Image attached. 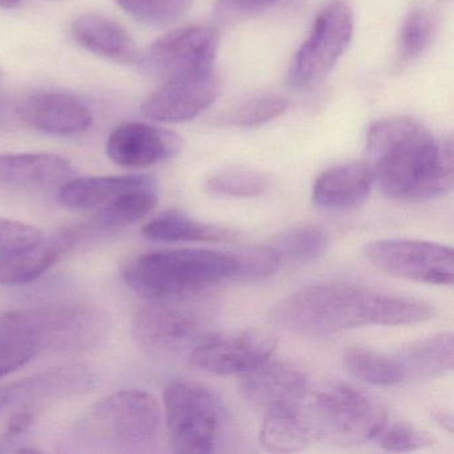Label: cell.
<instances>
[{
  "instance_id": "52a82bcc",
  "label": "cell",
  "mask_w": 454,
  "mask_h": 454,
  "mask_svg": "<svg viewBox=\"0 0 454 454\" xmlns=\"http://www.w3.org/2000/svg\"><path fill=\"white\" fill-rule=\"evenodd\" d=\"M219 41L216 28L208 26L177 28L153 42L137 63L161 84L211 75Z\"/></svg>"
},
{
  "instance_id": "277c9868",
  "label": "cell",
  "mask_w": 454,
  "mask_h": 454,
  "mask_svg": "<svg viewBox=\"0 0 454 454\" xmlns=\"http://www.w3.org/2000/svg\"><path fill=\"white\" fill-rule=\"evenodd\" d=\"M161 419L163 411L155 395L126 389L94 403L79 421L78 433L98 448L134 450L155 442Z\"/></svg>"
},
{
  "instance_id": "30bf717a",
  "label": "cell",
  "mask_w": 454,
  "mask_h": 454,
  "mask_svg": "<svg viewBox=\"0 0 454 454\" xmlns=\"http://www.w3.org/2000/svg\"><path fill=\"white\" fill-rule=\"evenodd\" d=\"M364 254L377 270L395 278L430 286L453 284L454 254L450 247L413 239H387L368 244Z\"/></svg>"
},
{
  "instance_id": "1f68e13d",
  "label": "cell",
  "mask_w": 454,
  "mask_h": 454,
  "mask_svg": "<svg viewBox=\"0 0 454 454\" xmlns=\"http://www.w3.org/2000/svg\"><path fill=\"white\" fill-rule=\"evenodd\" d=\"M127 14L153 27H167L182 20L193 0H115Z\"/></svg>"
},
{
  "instance_id": "ffe728a7",
  "label": "cell",
  "mask_w": 454,
  "mask_h": 454,
  "mask_svg": "<svg viewBox=\"0 0 454 454\" xmlns=\"http://www.w3.org/2000/svg\"><path fill=\"white\" fill-rule=\"evenodd\" d=\"M374 179L365 161L340 164L324 171L312 188L316 207L331 211L361 206L371 193Z\"/></svg>"
},
{
  "instance_id": "f546056e",
  "label": "cell",
  "mask_w": 454,
  "mask_h": 454,
  "mask_svg": "<svg viewBox=\"0 0 454 454\" xmlns=\"http://www.w3.org/2000/svg\"><path fill=\"white\" fill-rule=\"evenodd\" d=\"M434 33L435 20L429 12L419 9L411 12L401 28L395 67L400 71L419 59L429 49Z\"/></svg>"
},
{
  "instance_id": "f1b7e54d",
  "label": "cell",
  "mask_w": 454,
  "mask_h": 454,
  "mask_svg": "<svg viewBox=\"0 0 454 454\" xmlns=\"http://www.w3.org/2000/svg\"><path fill=\"white\" fill-rule=\"evenodd\" d=\"M328 246V236L317 225H297L273 239L272 247L280 260L309 262L318 259Z\"/></svg>"
},
{
  "instance_id": "9c48e42d",
  "label": "cell",
  "mask_w": 454,
  "mask_h": 454,
  "mask_svg": "<svg viewBox=\"0 0 454 454\" xmlns=\"http://www.w3.org/2000/svg\"><path fill=\"white\" fill-rule=\"evenodd\" d=\"M353 14L344 2H334L313 23L307 41L294 57L288 74L292 89L304 90L328 75L349 44Z\"/></svg>"
},
{
  "instance_id": "7a4b0ae2",
  "label": "cell",
  "mask_w": 454,
  "mask_h": 454,
  "mask_svg": "<svg viewBox=\"0 0 454 454\" xmlns=\"http://www.w3.org/2000/svg\"><path fill=\"white\" fill-rule=\"evenodd\" d=\"M365 155L374 182L393 200H432L453 188L451 140L435 137L413 119L372 124Z\"/></svg>"
},
{
  "instance_id": "9a60e30c",
  "label": "cell",
  "mask_w": 454,
  "mask_h": 454,
  "mask_svg": "<svg viewBox=\"0 0 454 454\" xmlns=\"http://www.w3.org/2000/svg\"><path fill=\"white\" fill-rule=\"evenodd\" d=\"M179 135L145 123H126L108 137L107 155L126 168H145L174 158L182 150Z\"/></svg>"
},
{
  "instance_id": "e575fe53",
  "label": "cell",
  "mask_w": 454,
  "mask_h": 454,
  "mask_svg": "<svg viewBox=\"0 0 454 454\" xmlns=\"http://www.w3.org/2000/svg\"><path fill=\"white\" fill-rule=\"evenodd\" d=\"M239 268L235 276L238 283H256L278 272L280 257L270 246L248 247L235 252Z\"/></svg>"
},
{
  "instance_id": "4fadbf2b",
  "label": "cell",
  "mask_w": 454,
  "mask_h": 454,
  "mask_svg": "<svg viewBox=\"0 0 454 454\" xmlns=\"http://www.w3.org/2000/svg\"><path fill=\"white\" fill-rule=\"evenodd\" d=\"M94 385L95 376L86 366L65 365L47 369L34 376L0 385V414L26 403L70 397L87 392Z\"/></svg>"
},
{
  "instance_id": "d6a6232c",
  "label": "cell",
  "mask_w": 454,
  "mask_h": 454,
  "mask_svg": "<svg viewBox=\"0 0 454 454\" xmlns=\"http://www.w3.org/2000/svg\"><path fill=\"white\" fill-rule=\"evenodd\" d=\"M288 102L278 95L254 98L233 108L220 119L222 124L233 127H257L283 115Z\"/></svg>"
},
{
  "instance_id": "d4e9b609",
  "label": "cell",
  "mask_w": 454,
  "mask_h": 454,
  "mask_svg": "<svg viewBox=\"0 0 454 454\" xmlns=\"http://www.w3.org/2000/svg\"><path fill=\"white\" fill-rule=\"evenodd\" d=\"M143 236L148 240L195 241V243H227L240 239V232L224 225L209 224L192 219L184 212L171 209L143 225Z\"/></svg>"
},
{
  "instance_id": "8992f818",
  "label": "cell",
  "mask_w": 454,
  "mask_h": 454,
  "mask_svg": "<svg viewBox=\"0 0 454 454\" xmlns=\"http://www.w3.org/2000/svg\"><path fill=\"white\" fill-rule=\"evenodd\" d=\"M164 417L175 453H212L227 429V409L219 395L204 385L184 380L166 387Z\"/></svg>"
},
{
  "instance_id": "7402d4cb",
  "label": "cell",
  "mask_w": 454,
  "mask_h": 454,
  "mask_svg": "<svg viewBox=\"0 0 454 454\" xmlns=\"http://www.w3.org/2000/svg\"><path fill=\"white\" fill-rule=\"evenodd\" d=\"M43 352L33 310L0 313V379Z\"/></svg>"
},
{
  "instance_id": "836d02e7",
  "label": "cell",
  "mask_w": 454,
  "mask_h": 454,
  "mask_svg": "<svg viewBox=\"0 0 454 454\" xmlns=\"http://www.w3.org/2000/svg\"><path fill=\"white\" fill-rule=\"evenodd\" d=\"M373 441L384 450L408 453L432 445L433 438L424 430L403 419H387Z\"/></svg>"
},
{
  "instance_id": "5bb4252c",
  "label": "cell",
  "mask_w": 454,
  "mask_h": 454,
  "mask_svg": "<svg viewBox=\"0 0 454 454\" xmlns=\"http://www.w3.org/2000/svg\"><path fill=\"white\" fill-rule=\"evenodd\" d=\"M219 79L216 74L200 78L163 83L142 105V113L151 121L182 123L192 121L216 99Z\"/></svg>"
},
{
  "instance_id": "e0dca14e",
  "label": "cell",
  "mask_w": 454,
  "mask_h": 454,
  "mask_svg": "<svg viewBox=\"0 0 454 454\" xmlns=\"http://www.w3.org/2000/svg\"><path fill=\"white\" fill-rule=\"evenodd\" d=\"M239 389L254 408L270 409L301 403L309 392L307 377L286 363H270L240 374Z\"/></svg>"
},
{
  "instance_id": "d590c367",
  "label": "cell",
  "mask_w": 454,
  "mask_h": 454,
  "mask_svg": "<svg viewBox=\"0 0 454 454\" xmlns=\"http://www.w3.org/2000/svg\"><path fill=\"white\" fill-rule=\"evenodd\" d=\"M43 236L41 230L25 223L0 219V260L25 251Z\"/></svg>"
},
{
  "instance_id": "44dd1931",
  "label": "cell",
  "mask_w": 454,
  "mask_h": 454,
  "mask_svg": "<svg viewBox=\"0 0 454 454\" xmlns=\"http://www.w3.org/2000/svg\"><path fill=\"white\" fill-rule=\"evenodd\" d=\"M74 41L87 51L116 63H137V51L134 38L113 18L102 14H83L71 25Z\"/></svg>"
},
{
  "instance_id": "ab89813d",
  "label": "cell",
  "mask_w": 454,
  "mask_h": 454,
  "mask_svg": "<svg viewBox=\"0 0 454 454\" xmlns=\"http://www.w3.org/2000/svg\"><path fill=\"white\" fill-rule=\"evenodd\" d=\"M20 4V0H0V7H4V9H15Z\"/></svg>"
},
{
  "instance_id": "5b68a950",
  "label": "cell",
  "mask_w": 454,
  "mask_h": 454,
  "mask_svg": "<svg viewBox=\"0 0 454 454\" xmlns=\"http://www.w3.org/2000/svg\"><path fill=\"white\" fill-rule=\"evenodd\" d=\"M304 408L316 441L339 446L373 441L389 419L387 409L373 395L339 382L308 392Z\"/></svg>"
},
{
  "instance_id": "cb8c5ba5",
  "label": "cell",
  "mask_w": 454,
  "mask_h": 454,
  "mask_svg": "<svg viewBox=\"0 0 454 454\" xmlns=\"http://www.w3.org/2000/svg\"><path fill=\"white\" fill-rule=\"evenodd\" d=\"M453 334L450 332L416 340L397 350L405 381L437 379L453 371Z\"/></svg>"
},
{
  "instance_id": "484cf974",
  "label": "cell",
  "mask_w": 454,
  "mask_h": 454,
  "mask_svg": "<svg viewBox=\"0 0 454 454\" xmlns=\"http://www.w3.org/2000/svg\"><path fill=\"white\" fill-rule=\"evenodd\" d=\"M148 176L150 175H126L68 180L60 188L59 201L68 209L98 211L127 191L142 184Z\"/></svg>"
},
{
  "instance_id": "ac0fdd59",
  "label": "cell",
  "mask_w": 454,
  "mask_h": 454,
  "mask_svg": "<svg viewBox=\"0 0 454 454\" xmlns=\"http://www.w3.org/2000/svg\"><path fill=\"white\" fill-rule=\"evenodd\" d=\"M84 228H63L42 236L35 244L0 260V286H26L38 280L83 238Z\"/></svg>"
},
{
  "instance_id": "f35d334b",
  "label": "cell",
  "mask_w": 454,
  "mask_h": 454,
  "mask_svg": "<svg viewBox=\"0 0 454 454\" xmlns=\"http://www.w3.org/2000/svg\"><path fill=\"white\" fill-rule=\"evenodd\" d=\"M435 419H437L438 424L442 425L448 432H453V417L449 411H441Z\"/></svg>"
},
{
  "instance_id": "7c38bea8",
  "label": "cell",
  "mask_w": 454,
  "mask_h": 454,
  "mask_svg": "<svg viewBox=\"0 0 454 454\" xmlns=\"http://www.w3.org/2000/svg\"><path fill=\"white\" fill-rule=\"evenodd\" d=\"M43 350L83 352L105 341L110 329L107 315L84 305H58L33 310Z\"/></svg>"
},
{
  "instance_id": "6da1fadb",
  "label": "cell",
  "mask_w": 454,
  "mask_h": 454,
  "mask_svg": "<svg viewBox=\"0 0 454 454\" xmlns=\"http://www.w3.org/2000/svg\"><path fill=\"white\" fill-rule=\"evenodd\" d=\"M435 316L429 302L347 283L305 286L270 309V323L299 336L324 337L369 325L425 323Z\"/></svg>"
},
{
  "instance_id": "74e56055",
  "label": "cell",
  "mask_w": 454,
  "mask_h": 454,
  "mask_svg": "<svg viewBox=\"0 0 454 454\" xmlns=\"http://www.w3.org/2000/svg\"><path fill=\"white\" fill-rule=\"evenodd\" d=\"M36 414H38V403H26V405L20 406L15 413L10 417L6 430L0 438V445L2 443L7 445V443L25 434L33 427Z\"/></svg>"
},
{
  "instance_id": "8d00e7d4",
  "label": "cell",
  "mask_w": 454,
  "mask_h": 454,
  "mask_svg": "<svg viewBox=\"0 0 454 454\" xmlns=\"http://www.w3.org/2000/svg\"><path fill=\"white\" fill-rule=\"evenodd\" d=\"M276 2L278 0H217L215 18L224 25L239 22L264 12Z\"/></svg>"
},
{
  "instance_id": "2e32d148",
  "label": "cell",
  "mask_w": 454,
  "mask_h": 454,
  "mask_svg": "<svg viewBox=\"0 0 454 454\" xmlns=\"http://www.w3.org/2000/svg\"><path fill=\"white\" fill-rule=\"evenodd\" d=\"M17 114L31 129L50 135H75L92 126L91 111L78 98L58 91H42L26 97Z\"/></svg>"
},
{
  "instance_id": "4dcf8cb0",
  "label": "cell",
  "mask_w": 454,
  "mask_h": 454,
  "mask_svg": "<svg viewBox=\"0 0 454 454\" xmlns=\"http://www.w3.org/2000/svg\"><path fill=\"white\" fill-rule=\"evenodd\" d=\"M270 184L262 172L251 168H227L209 175L204 183L207 192L227 198H254Z\"/></svg>"
},
{
  "instance_id": "d6986e66",
  "label": "cell",
  "mask_w": 454,
  "mask_h": 454,
  "mask_svg": "<svg viewBox=\"0 0 454 454\" xmlns=\"http://www.w3.org/2000/svg\"><path fill=\"white\" fill-rule=\"evenodd\" d=\"M73 175L67 159L54 153L0 155V185L36 191L65 184Z\"/></svg>"
},
{
  "instance_id": "8fae6325",
  "label": "cell",
  "mask_w": 454,
  "mask_h": 454,
  "mask_svg": "<svg viewBox=\"0 0 454 454\" xmlns=\"http://www.w3.org/2000/svg\"><path fill=\"white\" fill-rule=\"evenodd\" d=\"M278 348L275 336L257 329L200 340L190 355L191 365L212 374H240L270 360Z\"/></svg>"
},
{
  "instance_id": "3957f363",
  "label": "cell",
  "mask_w": 454,
  "mask_h": 454,
  "mask_svg": "<svg viewBox=\"0 0 454 454\" xmlns=\"http://www.w3.org/2000/svg\"><path fill=\"white\" fill-rule=\"evenodd\" d=\"M235 252L166 249L132 257L123 267L127 286L147 301L196 299L212 286L235 281Z\"/></svg>"
},
{
  "instance_id": "83f0119b",
  "label": "cell",
  "mask_w": 454,
  "mask_h": 454,
  "mask_svg": "<svg viewBox=\"0 0 454 454\" xmlns=\"http://www.w3.org/2000/svg\"><path fill=\"white\" fill-rule=\"evenodd\" d=\"M342 366L350 376L376 387H392L405 382L397 352L348 347L342 353Z\"/></svg>"
},
{
  "instance_id": "603a6c76",
  "label": "cell",
  "mask_w": 454,
  "mask_h": 454,
  "mask_svg": "<svg viewBox=\"0 0 454 454\" xmlns=\"http://www.w3.org/2000/svg\"><path fill=\"white\" fill-rule=\"evenodd\" d=\"M316 441L304 400L292 405L278 406L265 411L260 429V443L273 453L305 450Z\"/></svg>"
},
{
  "instance_id": "4316f807",
  "label": "cell",
  "mask_w": 454,
  "mask_h": 454,
  "mask_svg": "<svg viewBox=\"0 0 454 454\" xmlns=\"http://www.w3.org/2000/svg\"><path fill=\"white\" fill-rule=\"evenodd\" d=\"M158 182L148 176L142 184L127 191L92 216V227L100 231H116L145 219L158 206Z\"/></svg>"
},
{
  "instance_id": "ba28073f",
  "label": "cell",
  "mask_w": 454,
  "mask_h": 454,
  "mask_svg": "<svg viewBox=\"0 0 454 454\" xmlns=\"http://www.w3.org/2000/svg\"><path fill=\"white\" fill-rule=\"evenodd\" d=\"M196 299L148 301L132 318V339L153 355H168L199 340L208 325L209 308L195 304Z\"/></svg>"
}]
</instances>
